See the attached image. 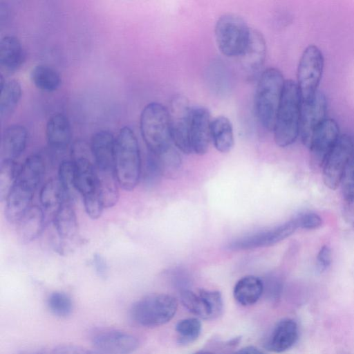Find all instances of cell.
<instances>
[{
  "label": "cell",
  "mask_w": 354,
  "mask_h": 354,
  "mask_svg": "<svg viewBox=\"0 0 354 354\" xmlns=\"http://www.w3.org/2000/svg\"><path fill=\"white\" fill-rule=\"evenodd\" d=\"M45 164L38 153L29 156L6 198L5 214L10 223H17L30 207L35 189L44 176Z\"/></svg>",
  "instance_id": "cell-1"
},
{
  "label": "cell",
  "mask_w": 354,
  "mask_h": 354,
  "mask_svg": "<svg viewBox=\"0 0 354 354\" xmlns=\"http://www.w3.org/2000/svg\"><path fill=\"white\" fill-rule=\"evenodd\" d=\"M301 102L297 83L286 80L272 131L275 143L280 147L291 145L299 135Z\"/></svg>",
  "instance_id": "cell-2"
},
{
  "label": "cell",
  "mask_w": 354,
  "mask_h": 354,
  "mask_svg": "<svg viewBox=\"0 0 354 354\" xmlns=\"http://www.w3.org/2000/svg\"><path fill=\"white\" fill-rule=\"evenodd\" d=\"M115 173L121 187L133 190L141 173V158L137 138L129 127H123L115 138Z\"/></svg>",
  "instance_id": "cell-3"
},
{
  "label": "cell",
  "mask_w": 354,
  "mask_h": 354,
  "mask_svg": "<svg viewBox=\"0 0 354 354\" xmlns=\"http://www.w3.org/2000/svg\"><path fill=\"white\" fill-rule=\"evenodd\" d=\"M285 82L282 73L276 68L266 69L258 79L255 112L259 122L268 131H273Z\"/></svg>",
  "instance_id": "cell-4"
},
{
  "label": "cell",
  "mask_w": 354,
  "mask_h": 354,
  "mask_svg": "<svg viewBox=\"0 0 354 354\" xmlns=\"http://www.w3.org/2000/svg\"><path fill=\"white\" fill-rule=\"evenodd\" d=\"M140 129L149 152L160 156L172 147L169 110L158 102H151L142 109Z\"/></svg>",
  "instance_id": "cell-5"
},
{
  "label": "cell",
  "mask_w": 354,
  "mask_h": 354,
  "mask_svg": "<svg viewBox=\"0 0 354 354\" xmlns=\"http://www.w3.org/2000/svg\"><path fill=\"white\" fill-rule=\"evenodd\" d=\"M84 145L77 142L73 148L75 180L77 191L82 195L86 214L92 219L100 217L104 206L97 187V176L95 164L86 154Z\"/></svg>",
  "instance_id": "cell-6"
},
{
  "label": "cell",
  "mask_w": 354,
  "mask_h": 354,
  "mask_svg": "<svg viewBox=\"0 0 354 354\" xmlns=\"http://www.w3.org/2000/svg\"><path fill=\"white\" fill-rule=\"evenodd\" d=\"M178 308L176 299L167 294H152L136 301L130 310L131 319L145 327H156L169 322Z\"/></svg>",
  "instance_id": "cell-7"
},
{
  "label": "cell",
  "mask_w": 354,
  "mask_h": 354,
  "mask_svg": "<svg viewBox=\"0 0 354 354\" xmlns=\"http://www.w3.org/2000/svg\"><path fill=\"white\" fill-rule=\"evenodd\" d=\"M250 28L239 15L225 13L215 24L214 35L220 52L227 57H239L248 40Z\"/></svg>",
  "instance_id": "cell-8"
},
{
  "label": "cell",
  "mask_w": 354,
  "mask_h": 354,
  "mask_svg": "<svg viewBox=\"0 0 354 354\" xmlns=\"http://www.w3.org/2000/svg\"><path fill=\"white\" fill-rule=\"evenodd\" d=\"M324 65V55L315 45L308 46L299 61L297 71V84L301 102L312 99L318 91Z\"/></svg>",
  "instance_id": "cell-9"
},
{
  "label": "cell",
  "mask_w": 354,
  "mask_h": 354,
  "mask_svg": "<svg viewBox=\"0 0 354 354\" xmlns=\"http://www.w3.org/2000/svg\"><path fill=\"white\" fill-rule=\"evenodd\" d=\"M353 153L354 142L352 138L348 134L340 135L322 166L323 181L328 188L334 190L341 184Z\"/></svg>",
  "instance_id": "cell-10"
},
{
  "label": "cell",
  "mask_w": 354,
  "mask_h": 354,
  "mask_svg": "<svg viewBox=\"0 0 354 354\" xmlns=\"http://www.w3.org/2000/svg\"><path fill=\"white\" fill-rule=\"evenodd\" d=\"M192 109L187 98L183 95L174 96L168 109L172 142L187 154L192 153L190 145Z\"/></svg>",
  "instance_id": "cell-11"
},
{
  "label": "cell",
  "mask_w": 354,
  "mask_h": 354,
  "mask_svg": "<svg viewBox=\"0 0 354 354\" xmlns=\"http://www.w3.org/2000/svg\"><path fill=\"white\" fill-rule=\"evenodd\" d=\"M328 102L325 94L318 91L310 100L301 102L299 136L304 145L309 147L317 129L327 119Z\"/></svg>",
  "instance_id": "cell-12"
},
{
  "label": "cell",
  "mask_w": 354,
  "mask_h": 354,
  "mask_svg": "<svg viewBox=\"0 0 354 354\" xmlns=\"http://www.w3.org/2000/svg\"><path fill=\"white\" fill-rule=\"evenodd\" d=\"M266 55V44L263 35L258 30L250 28L248 42L239 57L245 78L258 80L263 73Z\"/></svg>",
  "instance_id": "cell-13"
},
{
  "label": "cell",
  "mask_w": 354,
  "mask_h": 354,
  "mask_svg": "<svg viewBox=\"0 0 354 354\" xmlns=\"http://www.w3.org/2000/svg\"><path fill=\"white\" fill-rule=\"evenodd\" d=\"M297 228L293 218L274 227L239 238L228 246L232 250H244L272 245L290 236Z\"/></svg>",
  "instance_id": "cell-14"
},
{
  "label": "cell",
  "mask_w": 354,
  "mask_h": 354,
  "mask_svg": "<svg viewBox=\"0 0 354 354\" xmlns=\"http://www.w3.org/2000/svg\"><path fill=\"white\" fill-rule=\"evenodd\" d=\"M93 345L99 354H129L137 349L139 342L129 333L109 330L95 335Z\"/></svg>",
  "instance_id": "cell-15"
},
{
  "label": "cell",
  "mask_w": 354,
  "mask_h": 354,
  "mask_svg": "<svg viewBox=\"0 0 354 354\" xmlns=\"http://www.w3.org/2000/svg\"><path fill=\"white\" fill-rule=\"evenodd\" d=\"M339 136V128L337 122L332 118H327L315 132L308 147L313 165L322 167Z\"/></svg>",
  "instance_id": "cell-16"
},
{
  "label": "cell",
  "mask_w": 354,
  "mask_h": 354,
  "mask_svg": "<svg viewBox=\"0 0 354 354\" xmlns=\"http://www.w3.org/2000/svg\"><path fill=\"white\" fill-rule=\"evenodd\" d=\"M211 116L209 111L203 106L192 109L190 129V145L192 153L203 155L209 149L211 140Z\"/></svg>",
  "instance_id": "cell-17"
},
{
  "label": "cell",
  "mask_w": 354,
  "mask_h": 354,
  "mask_svg": "<svg viewBox=\"0 0 354 354\" xmlns=\"http://www.w3.org/2000/svg\"><path fill=\"white\" fill-rule=\"evenodd\" d=\"M115 138L111 132L101 130L92 137L91 152L96 169L115 171Z\"/></svg>",
  "instance_id": "cell-18"
},
{
  "label": "cell",
  "mask_w": 354,
  "mask_h": 354,
  "mask_svg": "<svg viewBox=\"0 0 354 354\" xmlns=\"http://www.w3.org/2000/svg\"><path fill=\"white\" fill-rule=\"evenodd\" d=\"M298 334L295 321L289 318L281 319L273 328L266 343V348L274 353L284 352L295 344Z\"/></svg>",
  "instance_id": "cell-19"
},
{
  "label": "cell",
  "mask_w": 354,
  "mask_h": 354,
  "mask_svg": "<svg viewBox=\"0 0 354 354\" xmlns=\"http://www.w3.org/2000/svg\"><path fill=\"white\" fill-rule=\"evenodd\" d=\"M28 140L25 127L12 124L4 129L1 140V160H15L24 151Z\"/></svg>",
  "instance_id": "cell-20"
},
{
  "label": "cell",
  "mask_w": 354,
  "mask_h": 354,
  "mask_svg": "<svg viewBox=\"0 0 354 354\" xmlns=\"http://www.w3.org/2000/svg\"><path fill=\"white\" fill-rule=\"evenodd\" d=\"M71 128L68 118L56 113L48 119L46 127V136L48 145L53 149H65L71 140Z\"/></svg>",
  "instance_id": "cell-21"
},
{
  "label": "cell",
  "mask_w": 354,
  "mask_h": 354,
  "mask_svg": "<svg viewBox=\"0 0 354 354\" xmlns=\"http://www.w3.org/2000/svg\"><path fill=\"white\" fill-rule=\"evenodd\" d=\"M46 221L41 207L30 206L18 221L17 234L22 243L35 240L42 232Z\"/></svg>",
  "instance_id": "cell-22"
},
{
  "label": "cell",
  "mask_w": 354,
  "mask_h": 354,
  "mask_svg": "<svg viewBox=\"0 0 354 354\" xmlns=\"http://www.w3.org/2000/svg\"><path fill=\"white\" fill-rule=\"evenodd\" d=\"M24 58V50L17 37L6 35L1 39L0 64L6 71L13 72L17 70Z\"/></svg>",
  "instance_id": "cell-23"
},
{
  "label": "cell",
  "mask_w": 354,
  "mask_h": 354,
  "mask_svg": "<svg viewBox=\"0 0 354 354\" xmlns=\"http://www.w3.org/2000/svg\"><path fill=\"white\" fill-rule=\"evenodd\" d=\"M71 201L64 197L53 217L55 230L62 239H71L77 235V222Z\"/></svg>",
  "instance_id": "cell-24"
},
{
  "label": "cell",
  "mask_w": 354,
  "mask_h": 354,
  "mask_svg": "<svg viewBox=\"0 0 354 354\" xmlns=\"http://www.w3.org/2000/svg\"><path fill=\"white\" fill-rule=\"evenodd\" d=\"M264 290L263 281L255 276L248 275L240 279L234 286V297L243 306L255 304Z\"/></svg>",
  "instance_id": "cell-25"
},
{
  "label": "cell",
  "mask_w": 354,
  "mask_h": 354,
  "mask_svg": "<svg viewBox=\"0 0 354 354\" xmlns=\"http://www.w3.org/2000/svg\"><path fill=\"white\" fill-rule=\"evenodd\" d=\"M211 140L217 151L229 152L234 144L233 127L225 116H218L212 121Z\"/></svg>",
  "instance_id": "cell-26"
},
{
  "label": "cell",
  "mask_w": 354,
  "mask_h": 354,
  "mask_svg": "<svg viewBox=\"0 0 354 354\" xmlns=\"http://www.w3.org/2000/svg\"><path fill=\"white\" fill-rule=\"evenodd\" d=\"M96 168V167H95ZM99 194L104 208L115 205L119 198V183L115 171H102L96 169Z\"/></svg>",
  "instance_id": "cell-27"
},
{
  "label": "cell",
  "mask_w": 354,
  "mask_h": 354,
  "mask_svg": "<svg viewBox=\"0 0 354 354\" xmlns=\"http://www.w3.org/2000/svg\"><path fill=\"white\" fill-rule=\"evenodd\" d=\"M30 77L31 82L37 88L46 92L57 90L62 82L58 71L46 64L34 66L30 71Z\"/></svg>",
  "instance_id": "cell-28"
},
{
  "label": "cell",
  "mask_w": 354,
  "mask_h": 354,
  "mask_svg": "<svg viewBox=\"0 0 354 354\" xmlns=\"http://www.w3.org/2000/svg\"><path fill=\"white\" fill-rule=\"evenodd\" d=\"M64 197L59 180L55 179L48 180L42 187L39 196L41 208L44 214L53 215L54 217Z\"/></svg>",
  "instance_id": "cell-29"
},
{
  "label": "cell",
  "mask_w": 354,
  "mask_h": 354,
  "mask_svg": "<svg viewBox=\"0 0 354 354\" xmlns=\"http://www.w3.org/2000/svg\"><path fill=\"white\" fill-rule=\"evenodd\" d=\"M22 88L16 80H7L1 84L0 115L1 119L10 115L20 101Z\"/></svg>",
  "instance_id": "cell-30"
},
{
  "label": "cell",
  "mask_w": 354,
  "mask_h": 354,
  "mask_svg": "<svg viewBox=\"0 0 354 354\" xmlns=\"http://www.w3.org/2000/svg\"><path fill=\"white\" fill-rule=\"evenodd\" d=\"M183 305L192 314L204 319H212L210 308L205 298L199 292L196 294L189 289L180 293Z\"/></svg>",
  "instance_id": "cell-31"
},
{
  "label": "cell",
  "mask_w": 354,
  "mask_h": 354,
  "mask_svg": "<svg viewBox=\"0 0 354 354\" xmlns=\"http://www.w3.org/2000/svg\"><path fill=\"white\" fill-rule=\"evenodd\" d=\"M21 167L15 160H2L0 162V198L6 200L19 173Z\"/></svg>",
  "instance_id": "cell-32"
},
{
  "label": "cell",
  "mask_w": 354,
  "mask_h": 354,
  "mask_svg": "<svg viewBox=\"0 0 354 354\" xmlns=\"http://www.w3.org/2000/svg\"><path fill=\"white\" fill-rule=\"evenodd\" d=\"M178 343L187 344L195 341L201 331V323L197 318H187L179 321L176 326Z\"/></svg>",
  "instance_id": "cell-33"
},
{
  "label": "cell",
  "mask_w": 354,
  "mask_h": 354,
  "mask_svg": "<svg viewBox=\"0 0 354 354\" xmlns=\"http://www.w3.org/2000/svg\"><path fill=\"white\" fill-rule=\"evenodd\" d=\"M58 180L65 197L72 200L77 191L75 180V167L72 160H64L58 170Z\"/></svg>",
  "instance_id": "cell-34"
},
{
  "label": "cell",
  "mask_w": 354,
  "mask_h": 354,
  "mask_svg": "<svg viewBox=\"0 0 354 354\" xmlns=\"http://www.w3.org/2000/svg\"><path fill=\"white\" fill-rule=\"evenodd\" d=\"M47 305L50 311L59 317L70 315L73 309L71 298L63 292H52L48 297Z\"/></svg>",
  "instance_id": "cell-35"
},
{
  "label": "cell",
  "mask_w": 354,
  "mask_h": 354,
  "mask_svg": "<svg viewBox=\"0 0 354 354\" xmlns=\"http://www.w3.org/2000/svg\"><path fill=\"white\" fill-rule=\"evenodd\" d=\"M162 174L163 170L159 157L149 152L145 164L143 180L146 185H151L156 183Z\"/></svg>",
  "instance_id": "cell-36"
},
{
  "label": "cell",
  "mask_w": 354,
  "mask_h": 354,
  "mask_svg": "<svg viewBox=\"0 0 354 354\" xmlns=\"http://www.w3.org/2000/svg\"><path fill=\"white\" fill-rule=\"evenodd\" d=\"M341 184L344 201L348 205L354 203V153L346 166Z\"/></svg>",
  "instance_id": "cell-37"
},
{
  "label": "cell",
  "mask_w": 354,
  "mask_h": 354,
  "mask_svg": "<svg viewBox=\"0 0 354 354\" xmlns=\"http://www.w3.org/2000/svg\"><path fill=\"white\" fill-rule=\"evenodd\" d=\"M198 292L207 300L211 310L212 319L219 317L223 309V303L221 294L216 290L200 289Z\"/></svg>",
  "instance_id": "cell-38"
},
{
  "label": "cell",
  "mask_w": 354,
  "mask_h": 354,
  "mask_svg": "<svg viewBox=\"0 0 354 354\" xmlns=\"http://www.w3.org/2000/svg\"><path fill=\"white\" fill-rule=\"evenodd\" d=\"M294 220L298 228L305 230H315L322 224L320 216L313 212H301L297 214Z\"/></svg>",
  "instance_id": "cell-39"
},
{
  "label": "cell",
  "mask_w": 354,
  "mask_h": 354,
  "mask_svg": "<svg viewBox=\"0 0 354 354\" xmlns=\"http://www.w3.org/2000/svg\"><path fill=\"white\" fill-rule=\"evenodd\" d=\"M332 252L328 245H323L318 252L316 259V268L319 272H323L330 266Z\"/></svg>",
  "instance_id": "cell-40"
},
{
  "label": "cell",
  "mask_w": 354,
  "mask_h": 354,
  "mask_svg": "<svg viewBox=\"0 0 354 354\" xmlns=\"http://www.w3.org/2000/svg\"><path fill=\"white\" fill-rule=\"evenodd\" d=\"M53 353L54 354H99L96 351L75 345L59 346Z\"/></svg>",
  "instance_id": "cell-41"
},
{
  "label": "cell",
  "mask_w": 354,
  "mask_h": 354,
  "mask_svg": "<svg viewBox=\"0 0 354 354\" xmlns=\"http://www.w3.org/2000/svg\"><path fill=\"white\" fill-rule=\"evenodd\" d=\"M266 288L268 294L273 299L277 298L281 292L282 283L276 277H270L266 279Z\"/></svg>",
  "instance_id": "cell-42"
},
{
  "label": "cell",
  "mask_w": 354,
  "mask_h": 354,
  "mask_svg": "<svg viewBox=\"0 0 354 354\" xmlns=\"http://www.w3.org/2000/svg\"><path fill=\"white\" fill-rule=\"evenodd\" d=\"M92 262L96 273L100 277L104 278L108 272V266L104 258L101 254L95 253Z\"/></svg>",
  "instance_id": "cell-43"
},
{
  "label": "cell",
  "mask_w": 354,
  "mask_h": 354,
  "mask_svg": "<svg viewBox=\"0 0 354 354\" xmlns=\"http://www.w3.org/2000/svg\"><path fill=\"white\" fill-rule=\"evenodd\" d=\"M234 354H267L254 346H246L239 351Z\"/></svg>",
  "instance_id": "cell-44"
},
{
  "label": "cell",
  "mask_w": 354,
  "mask_h": 354,
  "mask_svg": "<svg viewBox=\"0 0 354 354\" xmlns=\"http://www.w3.org/2000/svg\"><path fill=\"white\" fill-rule=\"evenodd\" d=\"M193 354H216L209 351H199Z\"/></svg>",
  "instance_id": "cell-45"
},
{
  "label": "cell",
  "mask_w": 354,
  "mask_h": 354,
  "mask_svg": "<svg viewBox=\"0 0 354 354\" xmlns=\"http://www.w3.org/2000/svg\"><path fill=\"white\" fill-rule=\"evenodd\" d=\"M37 354H48V353H37ZM50 354H54V353H50Z\"/></svg>",
  "instance_id": "cell-46"
}]
</instances>
